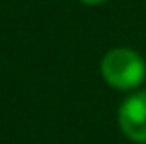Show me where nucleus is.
I'll return each instance as SVG.
<instances>
[{"mask_svg":"<svg viewBox=\"0 0 146 144\" xmlns=\"http://www.w3.org/2000/svg\"><path fill=\"white\" fill-rule=\"evenodd\" d=\"M101 73L103 79L119 89V91H128L138 87L144 81L146 67L142 57L130 48H115L107 51V55L101 61Z\"/></svg>","mask_w":146,"mask_h":144,"instance_id":"f257e3e1","label":"nucleus"},{"mask_svg":"<svg viewBox=\"0 0 146 144\" xmlns=\"http://www.w3.org/2000/svg\"><path fill=\"white\" fill-rule=\"evenodd\" d=\"M119 126L126 138L136 144H146V91L132 93L119 109Z\"/></svg>","mask_w":146,"mask_h":144,"instance_id":"f03ea898","label":"nucleus"},{"mask_svg":"<svg viewBox=\"0 0 146 144\" xmlns=\"http://www.w3.org/2000/svg\"><path fill=\"white\" fill-rule=\"evenodd\" d=\"M81 4H87V6H99V4H105L107 0H79Z\"/></svg>","mask_w":146,"mask_h":144,"instance_id":"7ed1b4c3","label":"nucleus"}]
</instances>
